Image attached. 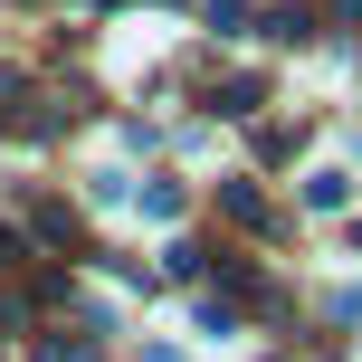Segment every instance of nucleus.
Segmentation results:
<instances>
[{
    "label": "nucleus",
    "mask_w": 362,
    "mask_h": 362,
    "mask_svg": "<svg viewBox=\"0 0 362 362\" xmlns=\"http://www.w3.org/2000/svg\"><path fill=\"white\" fill-rule=\"evenodd\" d=\"M29 229H38V238H48V248H67V229H76V219H67V210H57V200H29Z\"/></svg>",
    "instance_id": "obj_1"
},
{
    "label": "nucleus",
    "mask_w": 362,
    "mask_h": 362,
    "mask_svg": "<svg viewBox=\"0 0 362 362\" xmlns=\"http://www.w3.org/2000/svg\"><path fill=\"white\" fill-rule=\"evenodd\" d=\"M305 200H315V210H344L353 181H344V172H315V181H305Z\"/></svg>",
    "instance_id": "obj_2"
}]
</instances>
